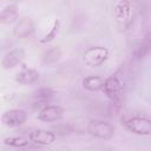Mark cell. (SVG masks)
Wrapping results in <instances>:
<instances>
[{"instance_id": "8fae6325", "label": "cell", "mask_w": 151, "mask_h": 151, "mask_svg": "<svg viewBox=\"0 0 151 151\" xmlns=\"http://www.w3.org/2000/svg\"><path fill=\"white\" fill-rule=\"evenodd\" d=\"M40 77V73L34 68H25L15 74V81L21 85H29L35 83Z\"/></svg>"}, {"instance_id": "e0dca14e", "label": "cell", "mask_w": 151, "mask_h": 151, "mask_svg": "<svg viewBox=\"0 0 151 151\" xmlns=\"http://www.w3.org/2000/svg\"><path fill=\"white\" fill-rule=\"evenodd\" d=\"M4 143L5 145H8V146H13V147H25L28 145V139L24 138V137H7L4 139Z\"/></svg>"}, {"instance_id": "ac0fdd59", "label": "cell", "mask_w": 151, "mask_h": 151, "mask_svg": "<svg viewBox=\"0 0 151 151\" xmlns=\"http://www.w3.org/2000/svg\"><path fill=\"white\" fill-rule=\"evenodd\" d=\"M74 127L70 123H64V124H58L57 126H53V133L58 136H68L73 132Z\"/></svg>"}, {"instance_id": "5b68a950", "label": "cell", "mask_w": 151, "mask_h": 151, "mask_svg": "<svg viewBox=\"0 0 151 151\" xmlns=\"http://www.w3.org/2000/svg\"><path fill=\"white\" fill-rule=\"evenodd\" d=\"M104 93L106 94V97L112 100V101H117L120 98L122 94V83L120 79L118 78L117 74H112L109 78L104 79V85L103 88Z\"/></svg>"}, {"instance_id": "30bf717a", "label": "cell", "mask_w": 151, "mask_h": 151, "mask_svg": "<svg viewBox=\"0 0 151 151\" xmlns=\"http://www.w3.org/2000/svg\"><path fill=\"white\" fill-rule=\"evenodd\" d=\"M28 139L35 144H40V145H48L51 143L54 142L55 139V134L51 131H46V130H34L29 133Z\"/></svg>"}, {"instance_id": "3957f363", "label": "cell", "mask_w": 151, "mask_h": 151, "mask_svg": "<svg viewBox=\"0 0 151 151\" xmlns=\"http://www.w3.org/2000/svg\"><path fill=\"white\" fill-rule=\"evenodd\" d=\"M109 57V50L104 46H92L88 47L83 55L84 63L91 67L100 66Z\"/></svg>"}, {"instance_id": "d6986e66", "label": "cell", "mask_w": 151, "mask_h": 151, "mask_svg": "<svg viewBox=\"0 0 151 151\" xmlns=\"http://www.w3.org/2000/svg\"><path fill=\"white\" fill-rule=\"evenodd\" d=\"M59 27H60V22H59V20L57 19V20H54V22H53V25H52L51 29L48 31V33H46V34L44 35V38H42V39H40V42H41V44H45V42L52 41V40L55 38V35L58 34Z\"/></svg>"}, {"instance_id": "7a4b0ae2", "label": "cell", "mask_w": 151, "mask_h": 151, "mask_svg": "<svg viewBox=\"0 0 151 151\" xmlns=\"http://www.w3.org/2000/svg\"><path fill=\"white\" fill-rule=\"evenodd\" d=\"M122 122L125 129L132 133L142 134V136H147L151 133V120L149 118L134 116V117L124 118L122 119Z\"/></svg>"}, {"instance_id": "52a82bcc", "label": "cell", "mask_w": 151, "mask_h": 151, "mask_svg": "<svg viewBox=\"0 0 151 151\" xmlns=\"http://www.w3.org/2000/svg\"><path fill=\"white\" fill-rule=\"evenodd\" d=\"M65 113V110L59 106V105H47L44 109L40 110V112L38 113V118L42 122L46 123H52V122H57L59 119L63 118Z\"/></svg>"}, {"instance_id": "277c9868", "label": "cell", "mask_w": 151, "mask_h": 151, "mask_svg": "<svg viewBox=\"0 0 151 151\" xmlns=\"http://www.w3.org/2000/svg\"><path fill=\"white\" fill-rule=\"evenodd\" d=\"M114 15L116 20L118 22V26L123 29H126L130 27L132 24V18H131V2L127 0H122L116 4L114 6Z\"/></svg>"}, {"instance_id": "5bb4252c", "label": "cell", "mask_w": 151, "mask_h": 151, "mask_svg": "<svg viewBox=\"0 0 151 151\" xmlns=\"http://www.w3.org/2000/svg\"><path fill=\"white\" fill-rule=\"evenodd\" d=\"M83 87L88 90V91H92V92H97V91H100L103 88V85H104V79L101 77H97V76H90V77H86L83 79Z\"/></svg>"}, {"instance_id": "6da1fadb", "label": "cell", "mask_w": 151, "mask_h": 151, "mask_svg": "<svg viewBox=\"0 0 151 151\" xmlns=\"http://www.w3.org/2000/svg\"><path fill=\"white\" fill-rule=\"evenodd\" d=\"M86 131L92 137L99 139H110L114 136L116 127L104 120H90L86 125Z\"/></svg>"}, {"instance_id": "7c38bea8", "label": "cell", "mask_w": 151, "mask_h": 151, "mask_svg": "<svg viewBox=\"0 0 151 151\" xmlns=\"http://www.w3.org/2000/svg\"><path fill=\"white\" fill-rule=\"evenodd\" d=\"M19 12L17 4H8L0 11V24L8 25L18 19Z\"/></svg>"}, {"instance_id": "4fadbf2b", "label": "cell", "mask_w": 151, "mask_h": 151, "mask_svg": "<svg viewBox=\"0 0 151 151\" xmlns=\"http://www.w3.org/2000/svg\"><path fill=\"white\" fill-rule=\"evenodd\" d=\"M61 58V50L58 46H54L50 50H47L42 57H41V63L45 66H51L53 64H55L57 61H59V59Z\"/></svg>"}, {"instance_id": "2e32d148", "label": "cell", "mask_w": 151, "mask_h": 151, "mask_svg": "<svg viewBox=\"0 0 151 151\" xmlns=\"http://www.w3.org/2000/svg\"><path fill=\"white\" fill-rule=\"evenodd\" d=\"M150 50H151V39H150V33H147L144 37L143 41H140L136 46L134 55H136L137 59H144L150 53Z\"/></svg>"}, {"instance_id": "9a60e30c", "label": "cell", "mask_w": 151, "mask_h": 151, "mask_svg": "<svg viewBox=\"0 0 151 151\" xmlns=\"http://www.w3.org/2000/svg\"><path fill=\"white\" fill-rule=\"evenodd\" d=\"M54 96V91L51 87H40L33 92V98L35 103L42 104L44 106H47V101Z\"/></svg>"}, {"instance_id": "8992f818", "label": "cell", "mask_w": 151, "mask_h": 151, "mask_svg": "<svg viewBox=\"0 0 151 151\" xmlns=\"http://www.w3.org/2000/svg\"><path fill=\"white\" fill-rule=\"evenodd\" d=\"M26 120H27V112L25 110H21V109L8 110L1 117L2 124L8 126V127L21 126L24 123H26Z\"/></svg>"}, {"instance_id": "ba28073f", "label": "cell", "mask_w": 151, "mask_h": 151, "mask_svg": "<svg viewBox=\"0 0 151 151\" xmlns=\"http://www.w3.org/2000/svg\"><path fill=\"white\" fill-rule=\"evenodd\" d=\"M33 32H34V22L29 17H25L20 19L13 28V35L18 39L26 38L31 35Z\"/></svg>"}, {"instance_id": "9c48e42d", "label": "cell", "mask_w": 151, "mask_h": 151, "mask_svg": "<svg viewBox=\"0 0 151 151\" xmlns=\"http://www.w3.org/2000/svg\"><path fill=\"white\" fill-rule=\"evenodd\" d=\"M25 57V51L22 48H15V50H12L9 51L1 60V66L6 70H9V68H14L15 66H18L22 59Z\"/></svg>"}]
</instances>
